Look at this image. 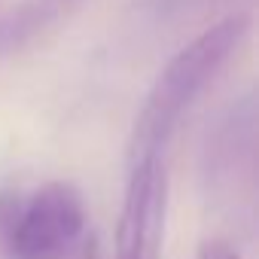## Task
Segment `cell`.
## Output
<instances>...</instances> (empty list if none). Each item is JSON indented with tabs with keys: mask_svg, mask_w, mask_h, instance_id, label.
<instances>
[{
	"mask_svg": "<svg viewBox=\"0 0 259 259\" xmlns=\"http://www.w3.org/2000/svg\"><path fill=\"white\" fill-rule=\"evenodd\" d=\"M247 28H250L247 16H229L217 22L213 28H207L201 37H195L189 46H183L165 64V70L159 73V79L153 82L144 101V110L135 119L132 144H128V162L162 156L180 116L204 92V85L226 64V58L238 49Z\"/></svg>",
	"mask_w": 259,
	"mask_h": 259,
	"instance_id": "6da1fadb",
	"label": "cell"
},
{
	"mask_svg": "<svg viewBox=\"0 0 259 259\" xmlns=\"http://www.w3.org/2000/svg\"><path fill=\"white\" fill-rule=\"evenodd\" d=\"M85 232V201L73 183L52 180L28 201L0 198V244L13 259H61Z\"/></svg>",
	"mask_w": 259,
	"mask_h": 259,
	"instance_id": "7a4b0ae2",
	"label": "cell"
},
{
	"mask_svg": "<svg viewBox=\"0 0 259 259\" xmlns=\"http://www.w3.org/2000/svg\"><path fill=\"white\" fill-rule=\"evenodd\" d=\"M168 207V174L162 156L132 162L125 204L116 229V259H159Z\"/></svg>",
	"mask_w": 259,
	"mask_h": 259,
	"instance_id": "3957f363",
	"label": "cell"
},
{
	"mask_svg": "<svg viewBox=\"0 0 259 259\" xmlns=\"http://www.w3.org/2000/svg\"><path fill=\"white\" fill-rule=\"evenodd\" d=\"M82 0H25L7 16H0V58H7L28 43H34L40 34H46L55 22H61L67 13H73Z\"/></svg>",
	"mask_w": 259,
	"mask_h": 259,
	"instance_id": "277c9868",
	"label": "cell"
},
{
	"mask_svg": "<svg viewBox=\"0 0 259 259\" xmlns=\"http://www.w3.org/2000/svg\"><path fill=\"white\" fill-rule=\"evenodd\" d=\"M198 259H241L232 247H226V244H204L201 247V253H198Z\"/></svg>",
	"mask_w": 259,
	"mask_h": 259,
	"instance_id": "5b68a950",
	"label": "cell"
}]
</instances>
